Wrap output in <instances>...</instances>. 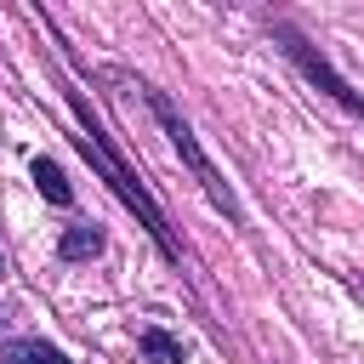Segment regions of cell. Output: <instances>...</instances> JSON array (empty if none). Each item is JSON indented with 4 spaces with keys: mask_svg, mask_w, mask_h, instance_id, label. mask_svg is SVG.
I'll return each instance as SVG.
<instances>
[{
    "mask_svg": "<svg viewBox=\"0 0 364 364\" xmlns=\"http://www.w3.org/2000/svg\"><path fill=\"white\" fill-rule=\"evenodd\" d=\"M74 114H80V136H74V142H80V154H85V159H91V165H97V171H102V176L114 182V193H119V199H125V205H131V210L142 216V228H148V233L159 239V250H165V256L176 262V239H171V222H165V210H159V205L148 199V188H142V182H136L131 171H125V159H119V154L108 148L102 125H97L91 114H85V102H80V97H74Z\"/></svg>",
    "mask_w": 364,
    "mask_h": 364,
    "instance_id": "6da1fadb",
    "label": "cell"
},
{
    "mask_svg": "<svg viewBox=\"0 0 364 364\" xmlns=\"http://www.w3.org/2000/svg\"><path fill=\"white\" fill-rule=\"evenodd\" d=\"M148 102H154V114H159V125H165V136H171V148H176V154L188 159V171H193V176H199V188L210 193V205H216V210H228V216L239 222V199H233V188H228V182H222V171H216V165L205 159V148H199V136H193V125H188V119L176 114V102H171L165 91H148Z\"/></svg>",
    "mask_w": 364,
    "mask_h": 364,
    "instance_id": "7a4b0ae2",
    "label": "cell"
},
{
    "mask_svg": "<svg viewBox=\"0 0 364 364\" xmlns=\"http://www.w3.org/2000/svg\"><path fill=\"white\" fill-rule=\"evenodd\" d=\"M279 40H284V51L296 57V68H301V74H307L318 91H330L341 108H353V114L364 119V97H358V91H353V85H347V80H341V74H336V68H330V63H324V57H318V51H313L301 34H296V28H279Z\"/></svg>",
    "mask_w": 364,
    "mask_h": 364,
    "instance_id": "3957f363",
    "label": "cell"
},
{
    "mask_svg": "<svg viewBox=\"0 0 364 364\" xmlns=\"http://www.w3.org/2000/svg\"><path fill=\"white\" fill-rule=\"evenodd\" d=\"M0 364H68L57 347H46V341H6L0 347Z\"/></svg>",
    "mask_w": 364,
    "mask_h": 364,
    "instance_id": "277c9868",
    "label": "cell"
},
{
    "mask_svg": "<svg viewBox=\"0 0 364 364\" xmlns=\"http://www.w3.org/2000/svg\"><path fill=\"white\" fill-rule=\"evenodd\" d=\"M136 341H142L148 364H182V341H176V336H165V330H142Z\"/></svg>",
    "mask_w": 364,
    "mask_h": 364,
    "instance_id": "5b68a950",
    "label": "cell"
},
{
    "mask_svg": "<svg viewBox=\"0 0 364 364\" xmlns=\"http://www.w3.org/2000/svg\"><path fill=\"white\" fill-rule=\"evenodd\" d=\"M34 182H40V193H46L51 205H68V182H63V171H57L51 159H34Z\"/></svg>",
    "mask_w": 364,
    "mask_h": 364,
    "instance_id": "8992f818",
    "label": "cell"
},
{
    "mask_svg": "<svg viewBox=\"0 0 364 364\" xmlns=\"http://www.w3.org/2000/svg\"><path fill=\"white\" fill-rule=\"evenodd\" d=\"M97 250H102V233H97V228H68V233H63V256H68V262L97 256Z\"/></svg>",
    "mask_w": 364,
    "mask_h": 364,
    "instance_id": "52a82bcc",
    "label": "cell"
},
{
    "mask_svg": "<svg viewBox=\"0 0 364 364\" xmlns=\"http://www.w3.org/2000/svg\"><path fill=\"white\" fill-rule=\"evenodd\" d=\"M353 290H358V296H364V284H353Z\"/></svg>",
    "mask_w": 364,
    "mask_h": 364,
    "instance_id": "ba28073f",
    "label": "cell"
},
{
    "mask_svg": "<svg viewBox=\"0 0 364 364\" xmlns=\"http://www.w3.org/2000/svg\"><path fill=\"white\" fill-rule=\"evenodd\" d=\"M0 273H6V262H0Z\"/></svg>",
    "mask_w": 364,
    "mask_h": 364,
    "instance_id": "9c48e42d",
    "label": "cell"
}]
</instances>
